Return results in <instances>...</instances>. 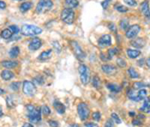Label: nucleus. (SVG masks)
<instances>
[{
  "instance_id": "obj_47",
  "label": "nucleus",
  "mask_w": 150,
  "mask_h": 127,
  "mask_svg": "<svg viewBox=\"0 0 150 127\" xmlns=\"http://www.w3.org/2000/svg\"><path fill=\"white\" fill-rule=\"evenodd\" d=\"M84 126L85 127H99L98 124L94 123V122H85V123H84Z\"/></svg>"
},
{
  "instance_id": "obj_28",
  "label": "nucleus",
  "mask_w": 150,
  "mask_h": 127,
  "mask_svg": "<svg viewBox=\"0 0 150 127\" xmlns=\"http://www.w3.org/2000/svg\"><path fill=\"white\" fill-rule=\"evenodd\" d=\"M32 8V3L31 2H23L21 5L19 6V10L21 12H26V11L30 10Z\"/></svg>"
},
{
  "instance_id": "obj_23",
  "label": "nucleus",
  "mask_w": 150,
  "mask_h": 127,
  "mask_svg": "<svg viewBox=\"0 0 150 127\" xmlns=\"http://www.w3.org/2000/svg\"><path fill=\"white\" fill-rule=\"evenodd\" d=\"M119 27L121 28L122 31H124V32H126L127 30H128V28L130 26H129V20L126 19V18H123V19L120 20L119 22Z\"/></svg>"
},
{
  "instance_id": "obj_1",
  "label": "nucleus",
  "mask_w": 150,
  "mask_h": 127,
  "mask_svg": "<svg viewBox=\"0 0 150 127\" xmlns=\"http://www.w3.org/2000/svg\"><path fill=\"white\" fill-rule=\"evenodd\" d=\"M27 118L31 123H38L41 121V108H37L34 104L29 103L26 105Z\"/></svg>"
},
{
  "instance_id": "obj_30",
  "label": "nucleus",
  "mask_w": 150,
  "mask_h": 127,
  "mask_svg": "<svg viewBox=\"0 0 150 127\" xmlns=\"http://www.w3.org/2000/svg\"><path fill=\"white\" fill-rule=\"evenodd\" d=\"M120 52V49L118 48V47H112V48L108 49L107 51V54H108V57L110 58V59H112L113 56L117 55L118 53Z\"/></svg>"
},
{
  "instance_id": "obj_4",
  "label": "nucleus",
  "mask_w": 150,
  "mask_h": 127,
  "mask_svg": "<svg viewBox=\"0 0 150 127\" xmlns=\"http://www.w3.org/2000/svg\"><path fill=\"white\" fill-rule=\"evenodd\" d=\"M60 18L64 23L72 24L75 20V12L72 8L66 7V8L62 9V11H61Z\"/></svg>"
},
{
  "instance_id": "obj_2",
  "label": "nucleus",
  "mask_w": 150,
  "mask_h": 127,
  "mask_svg": "<svg viewBox=\"0 0 150 127\" xmlns=\"http://www.w3.org/2000/svg\"><path fill=\"white\" fill-rule=\"evenodd\" d=\"M21 33L24 36H36L42 33V28L30 24H24L21 27Z\"/></svg>"
},
{
  "instance_id": "obj_15",
  "label": "nucleus",
  "mask_w": 150,
  "mask_h": 127,
  "mask_svg": "<svg viewBox=\"0 0 150 127\" xmlns=\"http://www.w3.org/2000/svg\"><path fill=\"white\" fill-rule=\"evenodd\" d=\"M106 87H107L109 91L113 92V93H119V92H121L122 88H123L121 85H118L116 83H107Z\"/></svg>"
},
{
  "instance_id": "obj_24",
  "label": "nucleus",
  "mask_w": 150,
  "mask_h": 127,
  "mask_svg": "<svg viewBox=\"0 0 150 127\" xmlns=\"http://www.w3.org/2000/svg\"><path fill=\"white\" fill-rule=\"evenodd\" d=\"M1 65L3 67H5L6 69L7 68H14L16 67L18 65V63L16 61H10V60H6V61H2L1 62Z\"/></svg>"
},
{
  "instance_id": "obj_3",
  "label": "nucleus",
  "mask_w": 150,
  "mask_h": 127,
  "mask_svg": "<svg viewBox=\"0 0 150 127\" xmlns=\"http://www.w3.org/2000/svg\"><path fill=\"white\" fill-rule=\"evenodd\" d=\"M79 77H80V81L82 85H87L90 81V69L87 65L80 64L78 67Z\"/></svg>"
},
{
  "instance_id": "obj_20",
  "label": "nucleus",
  "mask_w": 150,
  "mask_h": 127,
  "mask_svg": "<svg viewBox=\"0 0 150 127\" xmlns=\"http://www.w3.org/2000/svg\"><path fill=\"white\" fill-rule=\"evenodd\" d=\"M13 77H14V73L8 69H5L1 72V78L3 79V80H6V81L10 80V79H12Z\"/></svg>"
},
{
  "instance_id": "obj_8",
  "label": "nucleus",
  "mask_w": 150,
  "mask_h": 127,
  "mask_svg": "<svg viewBox=\"0 0 150 127\" xmlns=\"http://www.w3.org/2000/svg\"><path fill=\"white\" fill-rule=\"evenodd\" d=\"M36 86L34 85L32 81L24 80L23 81V93L28 97H33L36 94Z\"/></svg>"
},
{
  "instance_id": "obj_25",
  "label": "nucleus",
  "mask_w": 150,
  "mask_h": 127,
  "mask_svg": "<svg viewBox=\"0 0 150 127\" xmlns=\"http://www.w3.org/2000/svg\"><path fill=\"white\" fill-rule=\"evenodd\" d=\"M51 54H52V49H48V50H46V51H43L38 58H39V60H41V61L47 60L51 57Z\"/></svg>"
},
{
  "instance_id": "obj_41",
  "label": "nucleus",
  "mask_w": 150,
  "mask_h": 127,
  "mask_svg": "<svg viewBox=\"0 0 150 127\" xmlns=\"http://www.w3.org/2000/svg\"><path fill=\"white\" fill-rule=\"evenodd\" d=\"M124 3L126 4V5L128 6H136L137 5V2H136V0H124Z\"/></svg>"
},
{
  "instance_id": "obj_34",
  "label": "nucleus",
  "mask_w": 150,
  "mask_h": 127,
  "mask_svg": "<svg viewBox=\"0 0 150 127\" xmlns=\"http://www.w3.org/2000/svg\"><path fill=\"white\" fill-rule=\"evenodd\" d=\"M116 63H117V65L120 68H125V67H126V65H127L126 61H125L123 58H121V57H118L117 58V59H116Z\"/></svg>"
},
{
  "instance_id": "obj_21",
  "label": "nucleus",
  "mask_w": 150,
  "mask_h": 127,
  "mask_svg": "<svg viewBox=\"0 0 150 127\" xmlns=\"http://www.w3.org/2000/svg\"><path fill=\"white\" fill-rule=\"evenodd\" d=\"M127 74H128L129 77H130L131 79H138V78H140L139 73L136 71V69L134 67H129L128 69H127Z\"/></svg>"
},
{
  "instance_id": "obj_60",
  "label": "nucleus",
  "mask_w": 150,
  "mask_h": 127,
  "mask_svg": "<svg viewBox=\"0 0 150 127\" xmlns=\"http://www.w3.org/2000/svg\"><path fill=\"white\" fill-rule=\"evenodd\" d=\"M149 86H150V84H149Z\"/></svg>"
},
{
  "instance_id": "obj_17",
  "label": "nucleus",
  "mask_w": 150,
  "mask_h": 127,
  "mask_svg": "<svg viewBox=\"0 0 150 127\" xmlns=\"http://www.w3.org/2000/svg\"><path fill=\"white\" fill-rule=\"evenodd\" d=\"M53 107H54V109L59 113V114L62 115L65 113V106L63 105L60 101H58V100L53 101Z\"/></svg>"
},
{
  "instance_id": "obj_14",
  "label": "nucleus",
  "mask_w": 150,
  "mask_h": 127,
  "mask_svg": "<svg viewBox=\"0 0 150 127\" xmlns=\"http://www.w3.org/2000/svg\"><path fill=\"white\" fill-rule=\"evenodd\" d=\"M140 12H141L145 17L150 16V7H149L148 0H144V1L140 4Z\"/></svg>"
},
{
  "instance_id": "obj_36",
  "label": "nucleus",
  "mask_w": 150,
  "mask_h": 127,
  "mask_svg": "<svg viewBox=\"0 0 150 127\" xmlns=\"http://www.w3.org/2000/svg\"><path fill=\"white\" fill-rule=\"evenodd\" d=\"M20 86H21V82H13V83H11V84H10V88H11L12 91L16 92V91L19 90Z\"/></svg>"
},
{
  "instance_id": "obj_27",
  "label": "nucleus",
  "mask_w": 150,
  "mask_h": 127,
  "mask_svg": "<svg viewBox=\"0 0 150 127\" xmlns=\"http://www.w3.org/2000/svg\"><path fill=\"white\" fill-rule=\"evenodd\" d=\"M20 54V50H19V47L14 46L9 50V56L11 58H17Z\"/></svg>"
},
{
  "instance_id": "obj_19",
  "label": "nucleus",
  "mask_w": 150,
  "mask_h": 127,
  "mask_svg": "<svg viewBox=\"0 0 150 127\" xmlns=\"http://www.w3.org/2000/svg\"><path fill=\"white\" fill-rule=\"evenodd\" d=\"M140 111L143 113H150V98L148 96L143 101L142 106L140 107Z\"/></svg>"
},
{
  "instance_id": "obj_54",
  "label": "nucleus",
  "mask_w": 150,
  "mask_h": 127,
  "mask_svg": "<svg viewBox=\"0 0 150 127\" xmlns=\"http://www.w3.org/2000/svg\"><path fill=\"white\" fill-rule=\"evenodd\" d=\"M21 127H34L31 123H24Z\"/></svg>"
},
{
  "instance_id": "obj_43",
  "label": "nucleus",
  "mask_w": 150,
  "mask_h": 127,
  "mask_svg": "<svg viewBox=\"0 0 150 127\" xmlns=\"http://www.w3.org/2000/svg\"><path fill=\"white\" fill-rule=\"evenodd\" d=\"M48 124H49V126H51V127H59V123L57 121H55V120H49L48 121Z\"/></svg>"
},
{
  "instance_id": "obj_48",
  "label": "nucleus",
  "mask_w": 150,
  "mask_h": 127,
  "mask_svg": "<svg viewBox=\"0 0 150 127\" xmlns=\"http://www.w3.org/2000/svg\"><path fill=\"white\" fill-rule=\"evenodd\" d=\"M9 28L11 29V31L13 32V34H17L18 32H19V29H18V27L16 25H11Z\"/></svg>"
},
{
  "instance_id": "obj_50",
  "label": "nucleus",
  "mask_w": 150,
  "mask_h": 127,
  "mask_svg": "<svg viewBox=\"0 0 150 127\" xmlns=\"http://www.w3.org/2000/svg\"><path fill=\"white\" fill-rule=\"evenodd\" d=\"M100 59L103 60V61H108V60H110V58L106 57V55L104 53H100Z\"/></svg>"
},
{
  "instance_id": "obj_40",
  "label": "nucleus",
  "mask_w": 150,
  "mask_h": 127,
  "mask_svg": "<svg viewBox=\"0 0 150 127\" xmlns=\"http://www.w3.org/2000/svg\"><path fill=\"white\" fill-rule=\"evenodd\" d=\"M111 119L112 120H114L115 121V123H117V124H120L121 123V119H120V117L118 116V115L116 114V113H112V114H111Z\"/></svg>"
},
{
  "instance_id": "obj_32",
  "label": "nucleus",
  "mask_w": 150,
  "mask_h": 127,
  "mask_svg": "<svg viewBox=\"0 0 150 127\" xmlns=\"http://www.w3.org/2000/svg\"><path fill=\"white\" fill-rule=\"evenodd\" d=\"M114 7H115V10L120 13H126L127 11H128V8H127L126 6L121 5V4H116Z\"/></svg>"
},
{
  "instance_id": "obj_42",
  "label": "nucleus",
  "mask_w": 150,
  "mask_h": 127,
  "mask_svg": "<svg viewBox=\"0 0 150 127\" xmlns=\"http://www.w3.org/2000/svg\"><path fill=\"white\" fill-rule=\"evenodd\" d=\"M110 2H111V0H103V1L101 2V6H102V8L103 9H107L108 8V6H109V4H110Z\"/></svg>"
},
{
  "instance_id": "obj_26",
  "label": "nucleus",
  "mask_w": 150,
  "mask_h": 127,
  "mask_svg": "<svg viewBox=\"0 0 150 127\" xmlns=\"http://www.w3.org/2000/svg\"><path fill=\"white\" fill-rule=\"evenodd\" d=\"M13 35V32L11 31L10 28H6V29H3L1 32V37L3 38V39H10L11 37H12Z\"/></svg>"
},
{
  "instance_id": "obj_29",
  "label": "nucleus",
  "mask_w": 150,
  "mask_h": 127,
  "mask_svg": "<svg viewBox=\"0 0 150 127\" xmlns=\"http://www.w3.org/2000/svg\"><path fill=\"white\" fill-rule=\"evenodd\" d=\"M146 83L142 82V81H137V82H134L133 83V89L135 90H141V89H145L147 87Z\"/></svg>"
},
{
  "instance_id": "obj_10",
  "label": "nucleus",
  "mask_w": 150,
  "mask_h": 127,
  "mask_svg": "<svg viewBox=\"0 0 150 127\" xmlns=\"http://www.w3.org/2000/svg\"><path fill=\"white\" fill-rule=\"evenodd\" d=\"M112 44V37L109 34H105L102 35L98 39V46L100 48H105V47H109Z\"/></svg>"
},
{
  "instance_id": "obj_38",
  "label": "nucleus",
  "mask_w": 150,
  "mask_h": 127,
  "mask_svg": "<svg viewBox=\"0 0 150 127\" xmlns=\"http://www.w3.org/2000/svg\"><path fill=\"white\" fill-rule=\"evenodd\" d=\"M138 96H139L140 100H144L145 98L147 97V91L146 89H141V90H138Z\"/></svg>"
},
{
  "instance_id": "obj_13",
  "label": "nucleus",
  "mask_w": 150,
  "mask_h": 127,
  "mask_svg": "<svg viewBox=\"0 0 150 127\" xmlns=\"http://www.w3.org/2000/svg\"><path fill=\"white\" fill-rule=\"evenodd\" d=\"M42 46V41L40 38H33L32 40H31V42L29 43V49L32 51H35V50H38V49L40 48V47Z\"/></svg>"
},
{
  "instance_id": "obj_16",
  "label": "nucleus",
  "mask_w": 150,
  "mask_h": 127,
  "mask_svg": "<svg viewBox=\"0 0 150 127\" xmlns=\"http://www.w3.org/2000/svg\"><path fill=\"white\" fill-rule=\"evenodd\" d=\"M127 56H128L130 59H135L138 56L141 55V51L139 49H132V48H128L126 50Z\"/></svg>"
},
{
  "instance_id": "obj_5",
  "label": "nucleus",
  "mask_w": 150,
  "mask_h": 127,
  "mask_svg": "<svg viewBox=\"0 0 150 127\" xmlns=\"http://www.w3.org/2000/svg\"><path fill=\"white\" fill-rule=\"evenodd\" d=\"M70 46L72 48V51H73L74 55L76 56V58L80 61H83L86 58V53L84 52V50L81 47V45L79 44L77 41L75 40H71L70 41Z\"/></svg>"
},
{
  "instance_id": "obj_56",
  "label": "nucleus",
  "mask_w": 150,
  "mask_h": 127,
  "mask_svg": "<svg viewBox=\"0 0 150 127\" xmlns=\"http://www.w3.org/2000/svg\"><path fill=\"white\" fill-rule=\"evenodd\" d=\"M70 127H80V125H79V124H77V123H73V124H71V125H70Z\"/></svg>"
},
{
  "instance_id": "obj_22",
  "label": "nucleus",
  "mask_w": 150,
  "mask_h": 127,
  "mask_svg": "<svg viewBox=\"0 0 150 127\" xmlns=\"http://www.w3.org/2000/svg\"><path fill=\"white\" fill-rule=\"evenodd\" d=\"M91 83L95 89H100V88H101V80H100L98 75H94L92 77Z\"/></svg>"
},
{
  "instance_id": "obj_45",
  "label": "nucleus",
  "mask_w": 150,
  "mask_h": 127,
  "mask_svg": "<svg viewBox=\"0 0 150 127\" xmlns=\"http://www.w3.org/2000/svg\"><path fill=\"white\" fill-rule=\"evenodd\" d=\"M104 127H114V123H113L112 119H108L104 124Z\"/></svg>"
},
{
  "instance_id": "obj_44",
  "label": "nucleus",
  "mask_w": 150,
  "mask_h": 127,
  "mask_svg": "<svg viewBox=\"0 0 150 127\" xmlns=\"http://www.w3.org/2000/svg\"><path fill=\"white\" fill-rule=\"evenodd\" d=\"M132 124L134 126H141L142 125V120L140 119H133Z\"/></svg>"
},
{
  "instance_id": "obj_12",
  "label": "nucleus",
  "mask_w": 150,
  "mask_h": 127,
  "mask_svg": "<svg viewBox=\"0 0 150 127\" xmlns=\"http://www.w3.org/2000/svg\"><path fill=\"white\" fill-rule=\"evenodd\" d=\"M145 44H146V41H145L144 38H134V40L130 41L131 46L137 49H142L145 46Z\"/></svg>"
},
{
  "instance_id": "obj_9",
  "label": "nucleus",
  "mask_w": 150,
  "mask_h": 127,
  "mask_svg": "<svg viewBox=\"0 0 150 127\" xmlns=\"http://www.w3.org/2000/svg\"><path fill=\"white\" fill-rule=\"evenodd\" d=\"M140 31H141V26L139 24H134L129 27L128 30L125 32V36L128 39H134L140 33Z\"/></svg>"
},
{
  "instance_id": "obj_52",
  "label": "nucleus",
  "mask_w": 150,
  "mask_h": 127,
  "mask_svg": "<svg viewBox=\"0 0 150 127\" xmlns=\"http://www.w3.org/2000/svg\"><path fill=\"white\" fill-rule=\"evenodd\" d=\"M144 62H145V60H144V59H143V58H142V59H140V60H139V61H138V62H137L138 66L142 67V66H143V65H144Z\"/></svg>"
},
{
  "instance_id": "obj_18",
  "label": "nucleus",
  "mask_w": 150,
  "mask_h": 127,
  "mask_svg": "<svg viewBox=\"0 0 150 127\" xmlns=\"http://www.w3.org/2000/svg\"><path fill=\"white\" fill-rule=\"evenodd\" d=\"M127 97L132 101H135V102L140 101V98L139 96H138V92H136L135 89H129L128 91H127Z\"/></svg>"
},
{
  "instance_id": "obj_51",
  "label": "nucleus",
  "mask_w": 150,
  "mask_h": 127,
  "mask_svg": "<svg viewBox=\"0 0 150 127\" xmlns=\"http://www.w3.org/2000/svg\"><path fill=\"white\" fill-rule=\"evenodd\" d=\"M6 6H7V4H6L4 1H1V0H0V9H5Z\"/></svg>"
},
{
  "instance_id": "obj_46",
  "label": "nucleus",
  "mask_w": 150,
  "mask_h": 127,
  "mask_svg": "<svg viewBox=\"0 0 150 127\" xmlns=\"http://www.w3.org/2000/svg\"><path fill=\"white\" fill-rule=\"evenodd\" d=\"M108 28L110 29V31H112V32H116L117 31V27L114 23H109Z\"/></svg>"
},
{
  "instance_id": "obj_37",
  "label": "nucleus",
  "mask_w": 150,
  "mask_h": 127,
  "mask_svg": "<svg viewBox=\"0 0 150 127\" xmlns=\"http://www.w3.org/2000/svg\"><path fill=\"white\" fill-rule=\"evenodd\" d=\"M6 104L9 108H13L15 106V103H14V100L11 96H7L6 97Z\"/></svg>"
},
{
  "instance_id": "obj_53",
  "label": "nucleus",
  "mask_w": 150,
  "mask_h": 127,
  "mask_svg": "<svg viewBox=\"0 0 150 127\" xmlns=\"http://www.w3.org/2000/svg\"><path fill=\"white\" fill-rule=\"evenodd\" d=\"M145 64L147 65V67H148V68H150V56H149L148 58H147V59H146V61H145Z\"/></svg>"
},
{
  "instance_id": "obj_31",
  "label": "nucleus",
  "mask_w": 150,
  "mask_h": 127,
  "mask_svg": "<svg viewBox=\"0 0 150 127\" xmlns=\"http://www.w3.org/2000/svg\"><path fill=\"white\" fill-rule=\"evenodd\" d=\"M65 5L69 8H75L79 5V2L78 0H65Z\"/></svg>"
},
{
  "instance_id": "obj_55",
  "label": "nucleus",
  "mask_w": 150,
  "mask_h": 127,
  "mask_svg": "<svg viewBox=\"0 0 150 127\" xmlns=\"http://www.w3.org/2000/svg\"><path fill=\"white\" fill-rule=\"evenodd\" d=\"M135 115H136V113L133 112V111H130V112H129V116L133 117V116H135Z\"/></svg>"
},
{
  "instance_id": "obj_7",
  "label": "nucleus",
  "mask_w": 150,
  "mask_h": 127,
  "mask_svg": "<svg viewBox=\"0 0 150 127\" xmlns=\"http://www.w3.org/2000/svg\"><path fill=\"white\" fill-rule=\"evenodd\" d=\"M53 6V2L52 0H39V2L36 5V13L38 14H41V13H44L46 11L50 10Z\"/></svg>"
},
{
  "instance_id": "obj_6",
  "label": "nucleus",
  "mask_w": 150,
  "mask_h": 127,
  "mask_svg": "<svg viewBox=\"0 0 150 127\" xmlns=\"http://www.w3.org/2000/svg\"><path fill=\"white\" fill-rule=\"evenodd\" d=\"M77 113H78V116L81 119V121L85 122L86 120L89 118L90 109L85 102H80L78 104V106H77Z\"/></svg>"
},
{
  "instance_id": "obj_58",
  "label": "nucleus",
  "mask_w": 150,
  "mask_h": 127,
  "mask_svg": "<svg viewBox=\"0 0 150 127\" xmlns=\"http://www.w3.org/2000/svg\"><path fill=\"white\" fill-rule=\"evenodd\" d=\"M4 93H5V91H4V90L2 89V88H0V95H1V94H4Z\"/></svg>"
},
{
  "instance_id": "obj_57",
  "label": "nucleus",
  "mask_w": 150,
  "mask_h": 127,
  "mask_svg": "<svg viewBox=\"0 0 150 127\" xmlns=\"http://www.w3.org/2000/svg\"><path fill=\"white\" fill-rule=\"evenodd\" d=\"M1 116H3V110H2L1 106H0V117Z\"/></svg>"
},
{
  "instance_id": "obj_33",
  "label": "nucleus",
  "mask_w": 150,
  "mask_h": 127,
  "mask_svg": "<svg viewBox=\"0 0 150 127\" xmlns=\"http://www.w3.org/2000/svg\"><path fill=\"white\" fill-rule=\"evenodd\" d=\"M41 113L44 116H49L50 113H51V110L47 105H42L41 106Z\"/></svg>"
},
{
  "instance_id": "obj_59",
  "label": "nucleus",
  "mask_w": 150,
  "mask_h": 127,
  "mask_svg": "<svg viewBox=\"0 0 150 127\" xmlns=\"http://www.w3.org/2000/svg\"><path fill=\"white\" fill-rule=\"evenodd\" d=\"M17 1H21V0H17Z\"/></svg>"
},
{
  "instance_id": "obj_35",
  "label": "nucleus",
  "mask_w": 150,
  "mask_h": 127,
  "mask_svg": "<svg viewBox=\"0 0 150 127\" xmlns=\"http://www.w3.org/2000/svg\"><path fill=\"white\" fill-rule=\"evenodd\" d=\"M34 82H35L36 84H38V85H42V84H44L45 79H44V77H42L41 75H38V76H36L35 78H34Z\"/></svg>"
},
{
  "instance_id": "obj_11",
  "label": "nucleus",
  "mask_w": 150,
  "mask_h": 127,
  "mask_svg": "<svg viewBox=\"0 0 150 127\" xmlns=\"http://www.w3.org/2000/svg\"><path fill=\"white\" fill-rule=\"evenodd\" d=\"M101 70L103 71L104 74H106V75H115V74L117 73V68L116 66H114V65L112 64H102L101 65Z\"/></svg>"
},
{
  "instance_id": "obj_49",
  "label": "nucleus",
  "mask_w": 150,
  "mask_h": 127,
  "mask_svg": "<svg viewBox=\"0 0 150 127\" xmlns=\"http://www.w3.org/2000/svg\"><path fill=\"white\" fill-rule=\"evenodd\" d=\"M52 44H53V46H55L56 51H57L58 53H59V52L61 51V46H60V45H59V43H58L57 41H55V42H53V43H52Z\"/></svg>"
},
{
  "instance_id": "obj_39",
  "label": "nucleus",
  "mask_w": 150,
  "mask_h": 127,
  "mask_svg": "<svg viewBox=\"0 0 150 127\" xmlns=\"http://www.w3.org/2000/svg\"><path fill=\"white\" fill-rule=\"evenodd\" d=\"M92 119L94 120V121H100L101 120V113L99 112V111H95V112L92 113Z\"/></svg>"
}]
</instances>
